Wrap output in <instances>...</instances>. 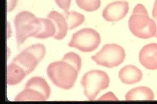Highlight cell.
<instances>
[{
    "label": "cell",
    "instance_id": "obj_11",
    "mask_svg": "<svg viewBox=\"0 0 157 104\" xmlns=\"http://www.w3.org/2000/svg\"><path fill=\"white\" fill-rule=\"evenodd\" d=\"M120 81L126 85H133L142 80L143 74L142 71L132 65H128L121 68L119 73Z\"/></svg>",
    "mask_w": 157,
    "mask_h": 104
},
{
    "label": "cell",
    "instance_id": "obj_17",
    "mask_svg": "<svg viewBox=\"0 0 157 104\" xmlns=\"http://www.w3.org/2000/svg\"><path fill=\"white\" fill-rule=\"evenodd\" d=\"M76 2L79 8L88 12L97 10L101 5V0H76Z\"/></svg>",
    "mask_w": 157,
    "mask_h": 104
},
{
    "label": "cell",
    "instance_id": "obj_14",
    "mask_svg": "<svg viewBox=\"0 0 157 104\" xmlns=\"http://www.w3.org/2000/svg\"><path fill=\"white\" fill-rule=\"evenodd\" d=\"M154 94L151 89L145 86L134 88L126 93L125 99L127 101L153 100Z\"/></svg>",
    "mask_w": 157,
    "mask_h": 104
},
{
    "label": "cell",
    "instance_id": "obj_10",
    "mask_svg": "<svg viewBox=\"0 0 157 104\" xmlns=\"http://www.w3.org/2000/svg\"><path fill=\"white\" fill-rule=\"evenodd\" d=\"M139 59L146 69L157 70V44H149L144 46L140 51Z\"/></svg>",
    "mask_w": 157,
    "mask_h": 104
},
{
    "label": "cell",
    "instance_id": "obj_5",
    "mask_svg": "<svg viewBox=\"0 0 157 104\" xmlns=\"http://www.w3.org/2000/svg\"><path fill=\"white\" fill-rule=\"evenodd\" d=\"M110 82V78L105 72L94 70L83 75L81 84L85 96L90 101H93L101 91L109 87Z\"/></svg>",
    "mask_w": 157,
    "mask_h": 104
},
{
    "label": "cell",
    "instance_id": "obj_18",
    "mask_svg": "<svg viewBox=\"0 0 157 104\" xmlns=\"http://www.w3.org/2000/svg\"><path fill=\"white\" fill-rule=\"evenodd\" d=\"M57 5L65 12H68L71 6V0H55Z\"/></svg>",
    "mask_w": 157,
    "mask_h": 104
},
{
    "label": "cell",
    "instance_id": "obj_8",
    "mask_svg": "<svg viewBox=\"0 0 157 104\" xmlns=\"http://www.w3.org/2000/svg\"><path fill=\"white\" fill-rule=\"evenodd\" d=\"M101 41L98 31L91 28H84L73 34L68 46L82 52H91L99 47Z\"/></svg>",
    "mask_w": 157,
    "mask_h": 104
},
{
    "label": "cell",
    "instance_id": "obj_20",
    "mask_svg": "<svg viewBox=\"0 0 157 104\" xmlns=\"http://www.w3.org/2000/svg\"><path fill=\"white\" fill-rule=\"evenodd\" d=\"M152 14L153 19L155 22L156 24L157 33L155 35V37L157 38V0H154Z\"/></svg>",
    "mask_w": 157,
    "mask_h": 104
},
{
    "label": "cell",
    "instance_id": "obj_12",
    "mask_svg": "<svg viewBox=\"0 0 157 104\" xmlns=\"http://www.w3.org/2000/svg\"><path fill=\"white\" fill-rule=\"evenodd\" d=\"M47 18L52 21L56 27V33L54 38L57 40L63 39L69 30L67 21L63 14L52 11L48 14Z\"/></svg>",
    "mask_w": 157,
    "mask_h": 104
},
{
    "label": "cell",
    "instance_id": "obj_16",
    "mask_svg": "<svg viewBox=\"0 0 157 104\" xmlns=\"http://www.w3.org/2000/svg\"><path fill=\"white\" fill-rule=\"evenodd\" d=\"M63 14L67 21L69 30L79 26L83 24L85 19L83 15L75 11L65 12Z\"/></svg>",
    "mask_w": 157,
    "mask_h": 104
},
{
    "label": "cell",
    "instance_id": "obj_6",
    "mask_svg": "<svg viewBox=\"0 0 157 104\" xmlns=\"http://www.w3.org/2000/svg\"><path fill=\"white\" fill-rule=\"evenodd\" d=\"M45 53L46 48L44 45L34 44L20 52L12 62L19 66L28 75L36 68Z\"/></svg>",
    "mask_w": 157,
    "mask_h": 104
},
{
    "label": "cell",
    "instance_id": "obj_15",
    "mask_svg": "<svg viewBox=\"0 0 157 104\" xmlns=\"http://www.w3.org/2000/svg\"><path fill=\"white\" fill-rule=\"evenodd\" d=\"M42 27L39 33L35 36L38 39H44L51 37L55 35L56 28L53 22L48 18H40Z\"/></svg>",
    "mask_w": 157,
    "mask_h": 104
},
{
    "label": "cell",
    "instance_id": "obj_7",
    "mask_svg": "<svg viewBox=\"0 0 157 104\" xmlns=\"http://www.w3.org/2000/svg\"><path fill=\"white\" fill-rule=\"evenodd\" d=\"M126 53L123 48L116 44H106L100 51L91 57L98 65L108 68L120 66L124 61Z\"/></svg>",
    "mask_w": 157,
    "mask_h": 104
},
{
    "label": "cell",
    "instance_id": "obj_1",
    "mask_svg": "<svg viewBox=\"0 0 157 104\" xmlns=\"http://www.w3.org/2000/svg\"><path fill=\"white\" fill-rule=\"evenodd\" d=\"M82 67V59L74 52L66 53L61 61L50 63L47 69L48 77L60 88L68 90L74 86Z\"/></svg>",
    "mask_w": 157,
    "mask_h": 104
},
{
    "label": "cell",
    "instance_id": "obj_4",
    "mask_svg": "<svg viewBox=\"0 0 157 104\" xmlns=\"http://www.w3.org/2000/svg\"><path fill=\"white\" fill-rule=\"evenodd\" d=\"M51 94V89L45 79L41 77L31 78L24 90L18 94L15 101H45Z\"/></svg>",
    "mask_w": 157,
    "mask_h": 104
},
{
    "label": "cell",
    "instance_id": "obj_3",
    "mask_svg": "<svg viewBox=\"0 0 157 104\" xmlns=\"http://www.w3.org/2000/svg\"><path fill=\"white\" fill-rule=\"evenodd\" d=\"M14 24L16 40L18 45H21L28 38L35 37L42 27L40 18L26 11H22L17 15Z\"/></svg>",
    "mask_w": 157,
    "mask_h": 104
},
{
    "label": "cell",
    "instance_id": "obj_9",
    "mask_svg": "<svg viewBox=\"0 0 157 104\" xmlns=\"http://www.w3.org/2000/svg\"><path fill=\"white\" fill-rule=\"evenodd\" d=\"M129 9L127 1H118L109 3L104 9L102 12L103 18L106 21L115 22L123 19Z\"/></svg>",
    "mask_w": 157,
    "mask_h": 104
},
{
    "label": "cell",
    "instance_id": "obj_21",
    "mask_svg": "<svg viewBox=\"0 0 157 104\" xmlns=\"http://www.w3.org/2000/svg\"><path fill=\"white\" fill-rule=\"evenodd\" d=\"M17 1L18 0H7V12H11L14 9L17 5Z\"/></svg>",
    "mask_w": 157,
    "mask_h": 104
},
{
    "label": "cell",
    "instance_id": "obj_2",
    "mask_svg": "<svg viewBox=\"0 0 157 104\" xmlns=\"http://www.w3.org/2000/svg\"><path fill=\"white\" fill-rule=\"evenodd\" d=\"M128 27L131 33L140 38H151L156 34V24L142 4H137L133 8L129 19Z\"/></svg>",
    "mask_w": 157,
    "mask_h": 104
},
{
    "label": "cell",
    "instance_id": "obj_13",
    "mask_svg": "<svg viewBox=\"0 0 157 104\" xmlns=\"http://www.w3.org/2000/svg\"><path fill=\"white\" fill-rule=\"evenodd\" d=\"M28 74L19 66L11 62L7 68V83L9 85H17L24 79Z\"/></svg>",
    "mask_w": 157,
    "mask_h": 104
},
{
    "label": "cell",
    "instance_id": "obj_19",
    "mask_svg": "<svg viewBox=\"0 0 157 104\" xmlns=\"http://www.w3.org/2000/svg\"><path fill=\"white\" fill-rule=\"evenodd\" d=\"M99 100H118L117 97L113 92H109L103 95Z\"/></svg>",
    "mask_w": 157,
    "mask_h": 104
}]
</instances>
